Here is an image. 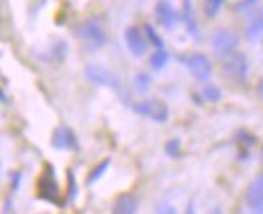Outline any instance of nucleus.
<instances>
[{"label": "nucleus", "mask_w": 263, "mask_h": 214, "mask_svg": "<svg viewBox=\"0 0 263 214\" xmlns=\"http://www.w3.org/2000/svg\"><path fill=\"white\" fill-rule=\"evenodd\" d=\"M75 34L81 38V41H85L87 45H91V47H103L105 45V32H103V27L99 25V21L96 18H87V21H83L77 29H75Z\"/></svg>", "instance_id": "f257e3e1"}, {"label": "nucleus", "mask_w": 263, "mask_h": 214, "mask_svg": "<svg viewBox=\"0 0 263 214\" xmlns=\"http://www.w3.org/2000/svg\"><path fill=\"white\" fill-rule=\"evenodd\" d=\"M237 45H239V36L235 34L233 31L229 29H221V31H217L213 34V38H211V47H213V51L219 55V57H229L233 55V51L237 49Z\"/></svg>", "instance_id": "f03ea898"}, {"label": "nucleus", "mask_w": 263, "mask_h": 214, "mask_svg": "<svg viewBox=\"0 0 263 214\" xmlns=\"http://www.w3.org/2000/svg\"><path fill=\"white\" fill-rule=\"evenodd\" d=\"M223 73L233 79V81H245L247 73H249V63L247 57L241 53H233L229 57L223 59Z\"/></svg>", "instance_id": "7ed1b4c3"}, {"label": "nucleus", "mask_w": 263, "mask_h": 214, "mask_svg": "<svg viewBox=\"0 0 263 214\" xmlns=\"http://www.w3.org/2000/svg\"><path fill=\"white\" fill-rule=\"evenodd\" d=\"M85 75H87V79H89L91 83H96V85L111 87V89H120V81H118V77H116L111 71L99 67V65H87V67H85Z\"/></svg>", "instance_id": "20e7f679"}, {"label": "nucleus", "mask_w": 263, "mask_h": 214, "mask_svg": "<svg viewBox=\"0 0 263 214\" xmlns=\"http://www.w3.org/2000/svg\"><path fill=\"white\" fill-rule=\"evenodd\" d=\"M184 65L191 69V73L197 77L198 81H209L211 75H213V67H211V61L200 55V53H193V55H186L184 57Z\"/></svg>", "instance_id": "39448f33"}, {"label": "nucleus", "mask_w": 263, "mask_h": 214, "mask_svg": "<svg viewBox=\"0 0 263 214\" xmlns=\"http://www.w3.org/2000/svg\"><path fill=\"white\" fill-rule=\"evenodd\" d=\"M124 41H126V47L130 49L136 57H142L148 49V38H146V32H142L138 27H128L124 31Z\"/></svg>", "instance_id": "423d86ee"}, {"label": "nucleus", "mask_w": 263, "mask_h": 214, "mask_svg": "<svg viewBox=\"0 0 263 214\" xmlns=\"http://www.w3.org/2000/svg\"><path fill=\"white\" fill-rule=\"evenodd\" d=\"M156 18H158V23L168 29V31H172L174 27H176V23H178V12L174 10V6L168 2V0H160L158 4H156Z\"/></svg>", "instance_id": "0eeeda50"}, {"label": "nucleus", "mask_w": 263, "mask_h": 214, "mask_svg": "<svg viewBox=\"0 0 263 214\" xmlns=\"http://www.w3.org/2000/svg\"><path fill=\"white\" fill-rule=\"evenodd\" d=\"M245 202H247V208H261L263 206V174L249 184Z\"/></svg>", "instance_id": "6e6552de"}, {"label": "nucleus", "mask_w": 263, "mask_h": 214, "mask_svg": "<svg viewBox=\"0 0 263 214\" xmlns=\"http://www.w3.org/2000/svg\"><path fill=\"white\" fill-rule=\"evenodd\" d=\"M138 212V200L132 194H122L116 202H114V210L111 214H136Z\"/></svg>", "instance_id": "1a4fd4ad"}, {"label": "nucleus", "mask_w": 263, "mask_h": 214, "mask_svg": "<svg viewBox=\"0 0 263 214\" xmlns=\"http://www.w3.org/2000/svg\"><path fill=\"white\" fill-rule=\"evenodd\" d=\"M53 146L59 148V150H69V148H75V135L69 127H59L55 133H53Z\"/></svg>", "instance_id": "9d476101"}, {"label": "nucleus", "mask_w": 263, "mask_h": 214, "mask_svg": "<svg viewBox=\"0 0 263 214\" xmlns=\"http://www.w3.org/2000/svg\"><path fill=\"white\" fill-rule=\"evenodd\" d=\"M259 36H263V8L251 18V23L247 27V38L249 41H255Z\"/></svg>", "instance_id": "9b49d317"}, {"label": "nucleus", "mask_w": 263, "mask_h": 214, "mask_svg": "<svg viewBox=\"0 0 263 214\" xmlns=\"http://www.w3.org/2000/svg\"><path fill=\"white\" fill-rule=\"evenodd\" d=\"M182 10H184V21H186V29L189 32H193L195 36L198 34V25L195 21V12H193V4L191 0H182Z\"/></svg>", "instance_id": "f8f14e48"}, {"label": "nucleus", "mask_w": 263, "mask_h": 214, "mask_svg": "<svg viewBox=\"0 0 263 214\" xmlns=\"http://www.w3.org/2000/svg\"><path fill=\"white\" fill-rule=\"evenodd\" d=\"M223 4H225V0H204V14H206L209 18L217 16L219 10L223 8Z\"/></svg>", "instance_id": "ddd939ff"}, {"label": "nucleus", "mask_w": 263, "mask_h": 214, "mask_svg": "<svg viewBox=\"0 0 263 214\" xmlns=\"http://www.w3.org/2000/svg\"><path fill=\"white\" fill-rule=\"evenodd\" d=\"M166 63H168V53H166L164 49H158V51L152 55V59H150V65H152V69H156V71H160V69L164 67Z\"/></svg>", "instance_id": "4468645a"}, {"label": "nucleus", "mask_w": 263, "mask_h": 214, "mask_svg": "<svg viewBox=\"0 0 263 214\" xmlns=\"http://www.w3.org/2000/svg\"><path fill=\"white\" fill-rule=\"evenodd\" d=\"M144 32H146V38L156 47V49H164V43H162V38H160V34L154 31V27H150V25H146L144 27Z\"/></svg>", "instance_id": "2eb2a0df"}, {"label": "nucleus", "mask_w": 263, "mask_h": 214, "mask_svg": "<svg viewBox=\"0 0 263 214\" xmlns=\"http://www.w3.org/2000/svg\"><path fill=\"white\" fill-rule=\"evenodd\" d=\"M107 168H109V160H103V162H101V164H99L98 168H96V170H93V172H91V174H89V178H87V184H89V186H91V184H93V182H98L99 178H101V176H103V172H105V170H107Z\"/></svg>", "instance_id": "dca6fc26"}, {"label": "nucleus", "mask_w": 263, "mask_h": 214, "mask_svg": "<svg viewBox=\"0 0 263 214\" xmlns=\"http://www.w3.org/2000/svg\"><path fill=\"white\" fill-rule=\"evenodd\" d=\"M154 107H156V101H142V103H136L134 109H136L138 113H142V115H150V118H152Z\"/></svg>", "instance_id": "f3484780"}, {"label": "nucleus", "mask_w": 263, "mask_h": 214, "mask_svg": "<svg viewBox=\"0 0 263 214\" xmlns=\"http://www.w3.org/2000/svg\"><path fill=\"white\" fill-rule=\"evenodd\" d=\"M202 97H204L206 101H219V99H221V91H219V87H215V85H206V87L202 89Z\"/></svg>", "instance_id": "a211bd4d"}, {"label": "nucleus", "mask_w": 263, "mask_h": 214, "mask_svg": "<svg viewBox=\"0 0 263 214\" xmlns=\"http://www.w3.org/2000/svg\"><path fill=\"white\" fill-rule=\"evenodd\" d=\"M166 118H168V109H166L162 103L156 101V107H154V111H152V120H156V122H166Z\"/></svg>", "instance_id": "6ab92c4d"}, {"label": "nucleus", "mask_w": 263, "mask_h": 214, "mask_svg": "<svg viewBox=\"0 0 263 214\" xmlns=\"http://www.w3.org/2000/svg\"><path fill=\"white\" fill-rule=\"evenodd\" d=\"M257 2H259V0H241V2L235 4V12H247V10H253Z\"/></svg>", "instance_id": "aec40b11"}, {"label": "nucleus", "mask_w": 263, "mask_h": 214, "mask_svg": "<svg viewBox=\"0 0 263 214\" xmlns=\"http://www.w3.org/2000/svg\"><path fill=\"white\" fill-rule=\"evenodd\" d=\"M154 214H176V208L170 202H158L154 206Z\"/></svg>", "instance_id": "412c9836"}, {"label": "nucleus", "mask_w": 263, "mask_h": 214, "mask_svg": "<svg viewBox=\"0 0 263 214\" xmlns=\"http://www.w3.org/2000/svg\"><path fill=\"white\" fill-rule=\"evenodd\" d=\"M178 150H180V142H178V140H172V142H168V144H166V152L170 153L172 158H174V155H178Z\"/></svg>", "instance_id": "4be33fe9"}, {"label": "nucleus", "mask_w": 263, "mask_h": 214, "mask_svg": "<svg viewBox=\"0 0 263 214\" xmlns=\"http://www.w3.org/2000/svg\"><path fill=\"white\" fill-rule=\"evenodd\" d=\"M136 81H138L140 85H148V83H150V79H148V77H140V75L136 77Z\"/></svg>", "instance_id": "5701e85b"}, {"label": "nucleus", "mask_w": 263, "mask_h": 214, "mask_svg": "<svg viewBox=\"0 0 263 214\" xmlns=\"http://www.w3.org/2000/svg\"><path fill=\"white\" fill-rule=\"evenodd\" d=\"M213 214H221V210H219V208H215V210H213Z\"/></svg>", "instance_id": "b1692460"}]
</instances>
